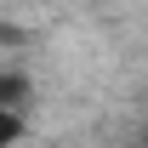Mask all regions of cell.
<instances>
[{
  "label": "cell",
  "mask_w": 148,
  "mask_h": 148,
  "mask_svg": "<svg viewBox=\"0 0 148 148\" xmlns=\"http://www.w3.org/2000/svg\"><path fill=\"white\" fill-rule=\"evenodd\" d=\"M23 97H29V80L23 74H0V108H17Z\"/></svg>",
  "instance_id": "6da1fadb"
},
{
  "label": "cell",
  "mask_w": 148,
  "mask_h": 148,
  "mask_svg": "<svg viewBox=\"0 0 148 148\" xmlns=\"http://www.w3.org/2000/svg\"><path fill=\"white\" fill-rule=\"evenodd\" d=\"M23 137V120H17V108H0V143H17Z\"/></svg>",
  "instance_id": "7a4b0ae2"
}]
</instances>
